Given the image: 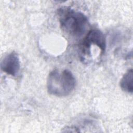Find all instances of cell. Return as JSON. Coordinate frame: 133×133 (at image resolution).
Listing matches in <instances>:
<instances>
[{
  "mask_svg": "<svg viewBox=\"0 0 133 133\" xmlns=\"http://www.w3.org/2000/svg\"><path fill=\"white\" fill-rule=\"evenodd\" d=\"M57 15L61 29L70 36L79 38L88 32L89 21L82 12L70 7L63 6L58 9Z\"/></svg>",
  "mask_w": 133,
  "mask_h": 133,
  "instance_id": "obj_1",
  "label": "cell"
},
{
  "mask_svg": "<svg viewBox=\"0 0 133 133\" xmlns=\"http://www.w3.org/2000/svg\"><path fill=\"white\" fill-rule=\"evenodd\" d=\"M133 71L128 70L122 77L119 85L121 89L127 92L132 94L133 91Z\"/></svg>",
  "mask_w": 133,
  "mask_h": 133,
  "instance_id": "obj_5",
  "label": "cell"
},
{
  "mask_svg": "<svg viewBox=\"0 0 133 133\" xmlns=\"http://www.w3.org/2000/svg\"><path fill=\"white\" fill-rule=\"evenodd\" d=\"M75 78L72 72L67 70L51 71L47 78L48 92L57 97H64L70 95L74 89Z\"/></svg>",
  "mask_w": 133,
  "mask_h": 133,
  "instance_id": "obj_2",
  "label": "cell"
},
{
  "mask_svg": "<svg viewBox=\"0 0 133 133\" xmlns=\"http://www.w3.org/2000/svg\"><path fill=\"white\" fill-rule=\"evenodd\" d=\"M20 67L19 58L18 54L12 51L4 57L1 63V70L7 74L16 76Z\"/></svg>",
  "mask_w": 133,
  "mask_h": 133,
  "instance_id": "obj_4",
  "label": "cell"
},
{
  "mask_svg": "<svg viewBox=\"0 0 133 133\" xmlns=\"http://www.w3.org/2000/svg\"><path fill=\"white\" fill-rule=\"evenodd\" d=\"M94 45L104 54L106 48V40L104 34L99 29H93L88 31L81 44V49L83 55L88 56L90 54V46Z\"/></svg>",
  "mask_w": 133,
  "mask_h": 133,
  "instance_id": "obj_3",
  "label": "cell"
}]
</instances>
